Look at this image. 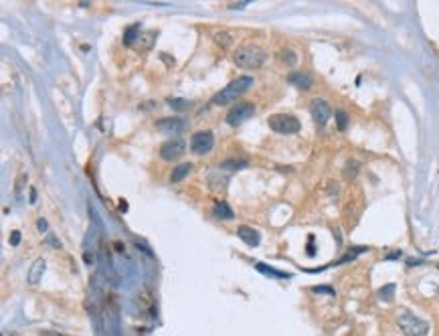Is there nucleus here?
<instances>
[{"label":"nucleus","instance_id":"f257e3e1","mask_svg":"<svg viewBox=\"0 0 439 336\" xmlns=\"http://www.w3.org/2000/svg\"><path fill=\"white\" fill-rule=\"evenodd\" d=\"M251 85H253V79H251L249 75H241V77L233 79L225 89H221L219 93H215V95H213V104H215V106L231 104V102H235L237 97H241Z\"/></svg>","mask_w":439,"mask_h":336},{"label":"nucleus","instance_id":"f03ea898","mask_svg":"<svg viewBox=\"0 0 439 336\" xmlns=\"http://www.w3.org/2000/svg\"><path fill=\"white\" fill-rule=\"evenodd\" d=\"M265 51L257 45H243L235 51V63L243 69H259L265 63Z\"/></svg>","mask_w":439,"mask_h":336},{"label":"nucleus","instance_id":"7ed1b4c3","mask_svg":"<svg viewBox=\"0 0 439 336\" xmlns=\"http://www.w3.org/2000/svg\"><path fill=\"white\" fill-rule=\"evenodd\" d=\"M397 324H399L401 332L405 336H425L429 332V324H427L425 320L417 318L415 314H411L409 310H405V312L399 316Z\"/></svg>","mask_w":439,"mask_h":336},{"label":"nucleus","instance_id":"20e7f679","mask_svg":"<svg viewBox=\"0 0 439 336\" xmlns=\"http://www.w3.org/2000/svg\"><path fill=\"white\" fill-rule=\"evenodd\" d=\"M269 128L278 134H284V136H292V134H297L301 124L299 120L292 116V114H276L269 118Z\"/></svg>","mask_w":439,"mask_h":336},{"label":"nucleus","instance_id":"39448f33","mask_svg":"<svg viewBox=\"0 0 439 336\" xmlns=\"http://www.w3.org/2000/svg\"><path fill=\"white\" fill-rule=\"evenodd\" d=\"M253 114H255V106H253V104H237V106H233L231 112L227 114V124H229V126H241V124L247 122Z\"/></svg>","mask_w":439,"mask_h":336},{"label":"nucleus","instance_id":"423d86ee","mask_svg":"<svg viewBox=\"0 0 439 336\" xmlns=\"http://www.w3.org/2000/svg\"><path fill=\"white\" fill-rule=\"evenodd\" d=\"M213 146H215V136H213V132H209V130L196 132V134L192 136V140H190V150H192L194 154H207V152L213 150Z\"/></svg>","mask_w":439,"mask_h":336},{"label":"nucleus","instance_id":"0eeeda50","mask_svg":"<svg viewBox=\"0 0 439 336\" xmlns=\"http://www.w3.org/2000/svg\"><path fill=\"white\" fill-rule=\"evenodd\" d=\"M310 114H312L314 122L320 124V126H324V124L332 118V110H330V106H328L322 97L312 99V104H310Z\"/></svg>","mask_w":439,"mask_h":336},{"label":"nucleus","instance_id":"6e6552de","mask_svg":"<svg viewBox=\"0 0 439 336\" xmlns=\"http://www.w3.org/2000/svg\"><path fill=\"white\" fill-rule=\"evenodd\" d=\"M184 150H186V144H184V140H180V138H174V140H168L166 144H162V148H160V156H162L164 160L172 162V160H176L178 156H182V154H184Z\"/></svg>","mask_w":439,"mask_h":336},{"label":"nucleus","instance_id":"1a4fd4ad","mask_svg":"<svg viewBox=\"0 0 439 336\" xmlns=\"http://www.w3.org/2000/svg\"><path fill=\"white\" fill-rule=\"evenodd\" d=\"M188 126V122L180 116H172V118H164L160 122H156V130L158 132H164V134H170V132H182L184 128Z\"/></svg>","mask_w":439,"mask_h":336},{"label":"nucleus","instance_id":"9d476101","mask_svg":"<svg viewBox=\"0 0 439 336\" xmlns=\"http://www.w3.org/2000/svg\"><path fill=\"white\" fill-rule=\"evenodd\" d=\"M288 81L295 87H299V89H310L314 85V77L310 73H306V71H293V73L288 75Z\"/></svg>","mask_w":439,"mask_h":336},{"label":"nucleus","instance_id":"9b49d317","mask_svg":"<svg viewBox=\"0 0 439 336\" xmlns=\"http://www.w3.org/2000/svg\"><path fill=\"white\" fill-rule=\"evenodd\" d=\"M106 328H108V332H112L114 336L120 334V314H118L116 306H108L106 308Z\"/></svg>","mask_w":439,"mask_h":336},{"label":"nucleus","instance_id":"f8f14e48","mask_svg":"<svg viewBox=\"0 0 439 336\" xmlns=\"http://www.w3.org/2000/svg\"><path fill=\"white\" fill-rule=\"evenodd\" d=\"M237 235H239V239H243V241H245L247 245H251V247H257V245H259V241H261L259 233H257L255 229L247 227V225H241V227L237 229Z\"/></svg>","mask_w":439,"mask_h":336},{"label":"nucleus","instance_id":"ddd939ff","mask_svg":"<svg viewBox=\"0 0 439 336\" xmlns=\"http://www.w3.org/2000/svg\"><path fill=\"white\" fill-rule=\"evenodd\" d=\"M190 170H192V164H190V162H180V164H176V166L172 168L170 182H180V180H184V178L190 174Z\"/></svg>","mask_w":439,"mask_h":336},{"label":"nucleus","instance_id":"4468645a","mask_svg":"<svg viewBox=\"0 0 439 336\" xmlns=\"http://www.w3.org/2000/svg\"><path fill=\"white\" fill-rule=\"evenodd\" d=\"M45 267H47L45 259H37V261L32 263L30 272H28V282H30V284H39V280H41L43 274H45Z\"/></svg>","mask_w":439,"mask_h":336},{"label":"nucleus","instance_id":"2eb2a0df","mask_svg":"<svg viewBox=\"0 0 439 336\" xmlns=\"http://www.w3.org/2000/svg\"><path fill=\"white\" fill-rule=\"evenodd\" d=\"M255 270L261 272V274H265V276H274V278H278V280H290V278H292V274L280 272V270L269 267V265H265V263H255Z\"/></svg>","mask_w":439,"mask_h":336},{"label":"nucleus","instance_id":"dca6fc26","mask_svg":"<svg viewBox=\"0 0 439 336\" xmlns=\"http://www.w3.org/2000/svg\"><path fill=\"white\" fill-rule=\"evenodd\" d=\"M140 37V24L136 22V24H130L128 28H126V32H124V45H134V41Z\"/></svg>","mask_w":439,"mask_h":336},{"label":"nucleus","instance_id":"f3484780","mask_svg":"<svg viewBox=\"0 0 439 336\" xmlns=\"http://www.w3.org/2000/svg\"><path fill=\"white\" fill-rule=\"evenodd\" d=\"M213 213L219 219H233V211H231V207L227 203H217L215 209H213Z\"/></svg>","mask_w":439,"mask_h":336},{"label":"nucleus","instance_id":"a211bd4d","mask_svg":"<svg viewBox=\"0 0 439 336\" xmlns=\"http://www.w3.org/2000/svg\"><path fill=\"white\" fill-rule=\"evenodd\" d=\"M366 249H368V247H352V249H348V251H346V253H344V255L338 259V261H336V263H348V261L356 259L360 253H364Z\"/></svg>","mask_w":439,"mask_h":336},{"label":"nucleus","instance_id":"6ab92c4d","mask_svg":"<svg viewBox=\"0 0 439 336\" xmlns=\"http://www.w3.org/2000/svg\"><path fill=\"white\" fill-rule=\"evenodd\" d=\"M395 284H387L385 288H381L379 290V300H383V302H391L393 298H395Z\"/></svg>","mask_w":439,"mask_h":336},{"label":"nucleus","instance_id":"aec40b11","mask_svg":"<svg viewBox=\"0 0 439 336\" xmlns=\"http://www.w3.org/2000/svg\"><path fill=\"white\" fill-rule=\"evenodd\" d=\"M168 106H170L172 110H176V112H182V110L188 108V102H186V99H180V97H170V99H168Z\"/></svg>","mask_w":439,"mask_h":336},{"label":"nucleus","instance_id":"412c9836","mask_svg":"<svg viewBox=\"0 0 439 336\" xmlns=\"http://www.w3.org/2000/svg\"><path fill=\"white\" fill-rule=\"evenodd\" d=\"M336 126H338V132H344L348 128V114L346 112H338L336 114Z\"/></svg>","mask_w":439,"mask_h":336},{"label":"nucleus","instance_id":"4be33fe9","mask_svg":"<svg viewBox=\"0 0 439 336\" xmlns=\"http://www.w3.org/2000/svg\"><path fill=\"white\" fill-rule=\"evenodd\" d=\"M223 168H231V170H241V168L247 166V160H227L221 164Z\"/></svg>","mask_w":439,"mask_h":336},{"label":"nucleus","instance_id":"5701e85b","mask_svg":"<svg viewBox=\"0 0 439 336\" xmlns=\"http://www.w3.org/2000/svg\"><path fill=\"white\" fill-rule=\"evenodd\" d=\"M356 172H358V162H356V160H350V162H348V166H346V170H344L346 178H354V176H356Z\"/></svg>","mask_w":439,"mask_h":336},{"label":"nucleus","instance_id":"b1692460","mask_svg":"<svg viewBox=\"0 0 439 336\" xmlns=\"http://www.w3.org/2000/svg\"><path fill=\"white\" fill-rule=\"evenodd\" d=\"M312 292H314V294H326V296H334V294H336L334 288H330V286H314Z\"/></svg>","mask_w":439,"mask_h":336},{"label":"nucleus","instance_id":"393cba45","mask_svg":"<svg viewBox=\"0 0 439 336\" xmlns=\"http://www.w3.org/2000/svg\"><path fill=\"white\" fill-rule=\"evenodd\" d=\"M282 59L286 61V63H290V65H295L297 63V57H295V53L290 51V49H286L284 53H282Z\"/></svg>","mask_w":439,"mask_h":336},{"label":"nucleus","instance_id":"a878e982","mask_svg":"<svg viewBox=\"0 0 439 336\" xmlns=\"http://www.w3.org/2000/svg\"><path fill=\"white\" fill-rule=\"evenodd\" d=\"M20 243V231H12L10 235V245H18Z\"/></svg>","mask_w":439,"mask_h":336},{"label":"nucleus","instance_id":"bb28decb","mask_svg":"<svg viewBox=\"0 0 439 336\" xmlns=\"http://www.w3.org/2000/svg\"><path fill=\"white\" fill-rule=\"evenodd\" d=\"M314 253H316V249H314V237H312V235H310V245H308V255H310V257H312V255H314Z\"/></svg>","mask_w":439,"mask_h":336},{"label":"nucleus","instance_id":"cd10ccee","mask_svg":"<svg viewBox=\"0 0 439 336\" xmlns=\"http://www.w3.org/2000/svg\"><path fill=\"white\" fill-rule=\"evenodd\" d=\"M401 257V251H393V253H389L387 257H385V261H391V259H399Z\"/></svg>","mask_w":439,"mask_h":336},{"label":"nucleus","instance_id":"c85d7f7f","mask_svg":"<svg viewBox=\"0 0 439 336\" xmlns=\"http://www.w3.org/2000/svg\"><path fill=\"white\" fill-rule=\"evenodd\" d=\"M37 225H39V231H41V233H45V231H47V221L39 219V223H37Z\"/></svg>","mask_w":439,"mask_h":336},{"label":"nucleus","instance_id":"c756f323","mask_svg":"<svg viewBox=\"0 0 439 336\" xmlns=\"http://www.w3.org/2000/svg\"><path fill=\"white\" fill-rule=\"evenodd\" d=\"M47 243H51V247H61V243H57L53 237H49V239H47Z\"/></svg>","mask_w":439,"mask_h":336},{"label":"nucleus","instance_id":"7c9ffc66","mask_svg":"<svg viewBox=\"0 0 439 336\" xmlns=\"http://www.w3.org/2000/svg\"><path fill=\"white\" fill-rule=\"evenodd\" d=\"M41 336H65V334H59V332H53V330H47V332H41Z\"/></svg>","mask_w":439,"mask_h":336},{"label":"nucleus","instance_id":"2f4dec72","mask_svg":"<svg viewBox=\"0 0 439 336\" xmlns=\"http://www.w3.org/2000/svg\"><path fill=\"white\" fill-rule=\"evenodd\" d=\"M35 200H37V190L30 188V203H35Z\"/></svg>","mask_w":439,"mask_h":336}]
</instances>
